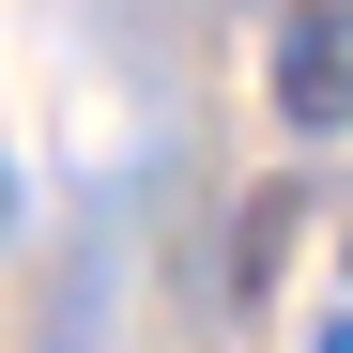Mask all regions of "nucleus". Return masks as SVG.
<instances>
[{
  "instance_id": "2",
  "label": "nucleus",
  "mask_w": 353,
  "mask_h": 353,
  "mask_svg": "<svg viewBox=\"0 0 353 353\" xmlns=\"http://www.w3.org/2000/svg\"><path fill=\"white\" fill-rule=\"evenodd\" d=\"M323 353H353V323H323Z\"/></svg>"
},
{
  "instance_id": "1",
  "label": "nucleus",
  "mask_w": 353,
  "mask_h": 353,
  "mask_svg": "<svg viewBox=\"0 0 353 353\" xmlns=\"http://www.w3.org/2000/svg\"><path fill=\"white\" fill-rule=\"evenodd\" d=\"M276 123L292 139L353 123V0H276Z\"/></svg>"
}]
</instances>
